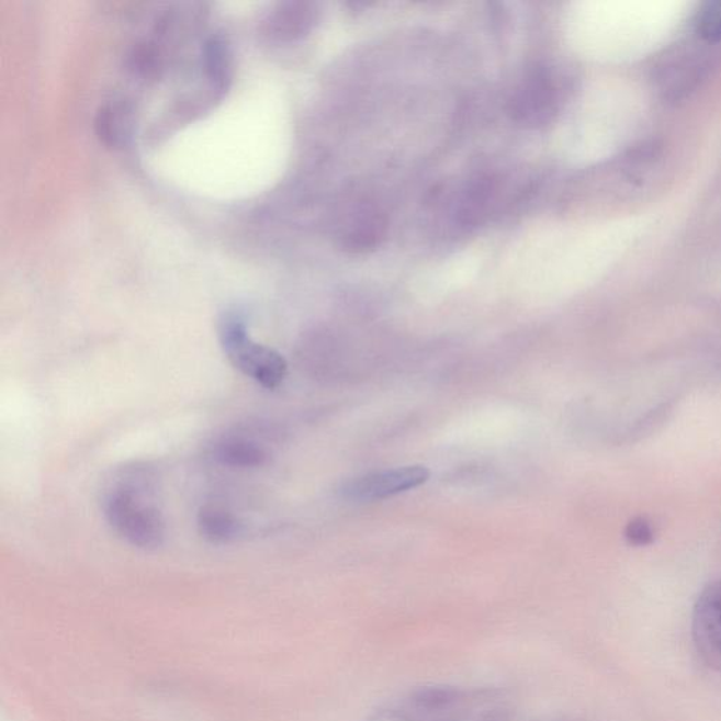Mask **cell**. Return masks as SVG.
I'll use <instances>...</instances> for the list:
<instances>
[{
  "label": "cell",
  "mask_w": 721,
  "mask_h": 721,
  "mask_svg": "<svg viewBox=\"0 0 721 721\" xmlns=\"http://www.w3.org/2000/svg\"><path fill=\"white\" fill-rule=\"evenodd\" d=\"M151 475L146 469H124L103 496V514L123 540L138 549H157L166 540V521L148 499Z\"/></svg>",
  "instance_id": "6da1fadb"
},
{
  "label": "cell",
  "mask_w": 721,
  "mask_h": 721,
  "mask_svg": "<svg viewBox=\"0 0 721 721\" xmlns=\"http://www.w3.org/2000/svg\"><path fill=\"white\" fill-rule=\"evenodd\" d=\"M218 340L232 365L267 390H275L285 380L288 362L271 347L258 345L248 335L246 322L227 313L218 323Z\"/></svg>",
  "instance_id": "7a4b0ae2"
},
{
  "label": "cell",
  "mask_w": 721,
  "mask_h": 721,
  "mask_svg": "<svg viewBox=\"0 0 721 721\" xmlns=\"http://www.w3.org/2000/svg\"><path fill=\"white\" fill-rule=\"evenodd\" d=\"M692 640L702 663L721 674V579L706 585L695 601Z\"/></svg>",
  "instance_id": "3957f363"
},
{
  "label": "cell",
  "mask_w": 721,
  "mask_h": 721,
  "mask_svg": "<svg viewBox=\"0 0 721 721\" xmlns=\"http://www.w3.org/2000/svg\"><path fill=\"white\" fill-rule=\"evenodd\" d=\"M429 478L430 471L426 466H401V469L370 472L347 481L342 484L340 494L350 502L382 500L415 489L426 484Z\"/></svg>",
  "instance_id": "277c9868"
},
{
  "label": "cell",
  "mask_w": 721,
  "mask_h": 721,
  "mask_svg": "<svg viewBox=\"0 0 721 721\" xmlns=\"http://www.w3.org/2000/svg\"><path fill=\"white\" fill-rule=\"evenodd\" d=\"M213 457L230 469H260L270 460L266 447L251 437L227 436L215 442Z\"/></svg>",
  "instance_id": "5b68a950"
},
{
  "label": "cell",
  "mask_w": 721,
  "mask_h": 721,
  "mask_svg": "<svg viewBox=\"0 0 721 721\" xmlns=\"http://www.w3.org/2000/svg\"><path fill=\"white\" fill-rule=\"evenodd\" d=\"M198 529L209 543L226 544L241 534L243 525L226 507L206 505L199 510Z\"/></svg>",
  "instance_id": "8992f818"
},
{
  "label": "cell",
  "mask_w": 721,
  "mask_h": 721,
  "mask_svg": "<svg viewBox=\"0 0 721 721\" xmlns=\"http://www.w3.org/2000/svg\"><path fill=\"white\" fill-rule=\"evenodd\" d=\"M132 111L127 104H106L97 116L94 127L104 146L119 147L128 137L132 127Z\"/></svg>",
  "instance_id": "52a82bcc"
},
{
  "label": "cell",
  "mask_w": 721,
  "mask_h": 721,
  "mask_svg": "<svg viewBox=\"0 0 721 721\" xmlns=\"http://www.w3.org/2000/svg\"><path fill=\"white\" fill-rule=\"evenodd\" d=\"M205 69L213 87L218 91H225L226 82L230 78V58L222 40L212 38L206 43Z\"/></svg>",
  "instance_id": "ba28073f"
},
{
  "label": "cell",
  "mask_w": 721,
  "mask_h": 721,
  "mask_svg": "<svg viewBox=\"0 0 721 721\" xmlns=\"http://www.w3.org/2000/svg\"><path fill=\"white\" fill-rule=\"evenodd\" d=\"M413 700L421 708L440 709L455 702L459 698V690L447 688V686H426L417 690Z\"/></svg>",
  "instance_id": "9c48e42d"
},
{
  "label": "cell",
  "mask_w": 721,
  "mask_h": 721,
  "mask_svg": "<svg viewBox=\"0 0 721 721\" xmlns=\"http://www.w3.org/2000/svg\"><path fill=\"white\" fill-rule=\"evenodd\" d=\"M698 32L700 36L712 40H721V2L709 3L699 14Z\"/></svg>",
  "instance_id": "30bf717a"
},
{
  "label": "cell",
  "mask_w": 721,
  "mask_h": 721,
  "mask_svg": "<svg viewBox=\"0 0 721 721\" xmlns=\"http://www.w3.org/2000/svg\"><path fill=\"white\" fill-rule=\"evenodd\" d=\"M309 23V12L303 9H290L286 13H283L281 18L275 20V33L282 34L283 36H295L296 33H301L303 26Z\"/></svg>",
  "instance_id": "8fae6325"
},
{
  "label": "cell",
  "mask_w": 721,
  "mask_h": 721,
  "mask_svg": "<svg viewBox=\"0 0 721 721\" xmlns=\"http://www.w3.org/2000/svg\"><path fill=\"white\" fill-rule=\"evenodd\" d=\"M626 537H628L631 544L634 545H645L649 544L651 539H653V531L649 523H645L643 519L634 520L633 523H630L628 531H626Z\"/></svg>",
  "instance_id": "7c38bea8"
},
{
  "label": "cell",
  "mask_w": 721,
  "mask_h": 721,
  "mask_svg": "<svg viewBox=\"0 0 721 721\" xmlns=\"http://www.w3.org/2000/svg\"><path fill=\"white\" fill-rule=\"evenodd\" d=\"M370 721H412V720L406 719L405 716L396 714L394 712H384L376 714L375 718L371 719Z\"/></svg>",
  "instance_id": "4fadbf2b"
}]
</instances>
